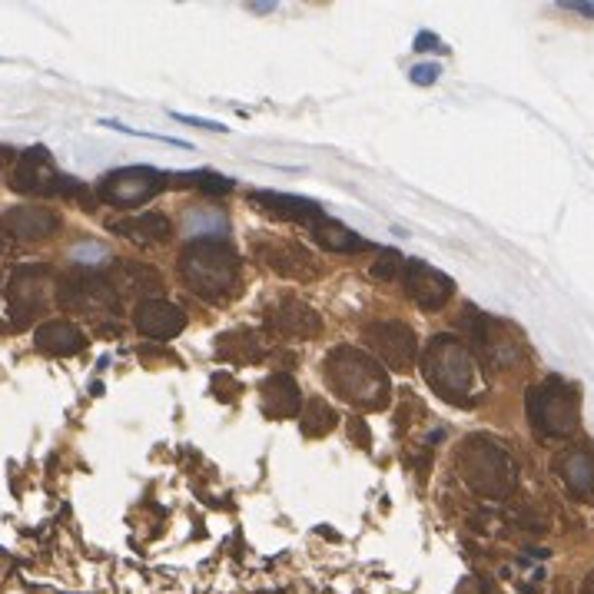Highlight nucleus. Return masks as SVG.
<instances>
[{"instance_id": "32", "label": "nucleus", "mask_w": 594, "mask_h": 594, "mask_svg": "<svg viewBox=\"0 0 594 594\" xmlns=\"http://www.w3.org/2000/svg\"><path fill=\"white\" fill-rule=\"evenodd\" d=\"M176 120H183V123H193V127H203V130H213V133H220L226 130L223 123H213V120H196V117H186V113H173Z\"/></svg>"}, {"instance_id": "14", "label": "nucleus", "mask_w": 594, "mask_h": 594, "mask_svg": "<svg viewBox=\"0 0 594 594\" xmlns=\"http://www.w3.org/2000/svg\"><path fill=\"white\" fill-rule=\"evenodd\" d=\"M465 332L472 336V342L482 349V356L492 362V366H508L515 359V339H508L502 332V322L478 316V312H468L465 316Z\"/></svg>"}, {"instance_id": "16", "label": "nucleus", "mask_w": 594, "mask_h": 594, "mask_svg": "<svg viewBox=\"0 0 594 594\" xmlns=\"http://www.w3.org/2000/svg\"><path fill=\"white\" fill-rule=\"evenodd\" d=\"M259 405L269 419H293L302 409V395L293 375L286 372H273L269 379L259 385Z\"/></svg>"}, {"instance_id": "15", "label": "nucleus", "mask_w": 594, "mask_h": 594, "mask_svg": "<svg viewBox=\"0 0 594 594\" xmlns=\"http://www.w3.org/2000/svg\"><path fill=\"white\" fill-rule=\"evenodd\" d=\"M133 326L150 339H173L186 329V316L166 299H140L133 312Z\"/></svg>"}, {"instance_id": "24", "label": "nucleus", "mask_w": 594, "mask_h": 594, "mask_svg": "<svg viewBox=\"0 0 594 594\" xmlns=\"http://www.w3.org/2000/svg\"><path fill=\"white\" fill-rule=\"evenodd\" d=\"M216 352H220L226 362H239V366H246V362H259L266 356L263 339L253 336V332H226V336H220Z\"/></svg>"}, {"instance_id": "19", "label": "nucleus", "mask_w": 594, "mask_h": 594, "mask_svg": "<svg viewBox=\"0 0 594 594\" xmlns=\"http://www.w3.org/2000/svg\"><path fill=\"white\" fill-rule=\"evenodd\" d=\"M4 223L17 239H44L60 226V216L50 206H14Z\"/></svg>"}, {"instance_id": "25", "label": "nucleus", "mask_w": 594, "mask_h": 594, "mask_svg": "<svg viewBox=\"0 0 594 594\" xmlns=\"http://www.w3.org/2000/svg\"><path fill=\"white\" fill-rule=\"evenodd\" d=\"M336 422H339L336 409H332L326 399H319V395H312V399L302 405L299 429L306 439H322V435H329L332 429H336Z\"/></svg>"}, {"instance_id": "10", "label": "nucleus", "mask_w": 594, "mask_h": 594, "mask_svg": "<svg viewBox=\"0 0 594 594\" xmlns=\"http://www.w3.org/2000/svg\"><path fill=\"white\" fill-rule=\"evenodd\" d=\"M402 289L415 306L425 312L442 309L455 293V283L445 273H439L429 263H419V259H405V273H402Z\"/></svg>"}, {"instance_id": "12", "label": "nucleus", "mask_w": 594, "mask_h": 594, "mask_svg": "<svg viewBox=\"0 0 594 594\" xmlns=\"http://www.w3.org/2000/svg\"><path fill=\"white\" fill-rule=\"evenodd\" d=\"M249 203L259 206L263 213H273L276 220L296 223L306 233H312L322 220H329L326 210L319 203L306 200V196H289V193H273V190H253L249 193Z\"/></svg>"}, {"instance_id": "13", "label": "nucleus", "mask_w": 594, "mask_h": 594, "mask_svg": "<svg viewBox=\"0 0 594 594\" xmlns=\"http://www.w3.org/2000/svg\"><path fill=\"white\" fill-rule=\"evenodd\" d=\"M50 269L47 266H20L10 276V312H14V329H24L34 312L44 306Z\"/></svg>"}, {"instance_id": "6", "label": "nucleus", "mask_w": 594, "mask_h": 594, "mask_svg": "<svg viewBox=\"0 0 594 594\" xmlns=\"http://www.w3.org/2000/svg\"><path fill=\"white\" fill-rule=\"evenodd\" d=\"M10 186L24 196H80L83 186L74 176L60 173L54 156L44 147H30L20 153V160L10 173Z\"/></svg>"}, {"instance_id": "18", "label": "nucleus", "mask_w": 594, "mask_h": 594, "mask_svg": "<svg viewBox=\"0 0 594 594\" xmlns=\"http://www.w3.org/2000/svg\"><path fill=\"white\" fill-rule=\"evenodd\" d=\"M555 472L575 498H594V458L585 448H565L555 458Z\"/></svg>"}, {"instance_id": "22", "label": "nucleus", "mask_w": 594, "mask_h": 594, "mask_svg": "<svg viewBox=\"0 0 594 594\" xmlns=\"http://www.w3.org/2000/svg\"><path fill=\"white\" fill-rule=\"evenodd\" d=\"M226 226L229 220L220 206H190L183 220V233L193 236V243H220Z\"/></svg>"}, {"instance_id": "33", "label": "nucleus", "mask_w": 594, "mask_h": 594, "mask_svg": "<svg viewBox=\"0 0 594 594\" xmlns=\"http://www.w3.org/2000/svg\"><path fill=\"white\" fill-rule=\"evenodd\" d=\"M356 435H359L362 448H366V445H369V432H366V425H362V419L352 422V439H356Z\"/></svg>"}, {"instance_id": "4", "label": "nucleus", "mask_w": 594, "mask_h": 594, "mask_svg": "<svg viewBox=\"0 0 594 594\" xmlns=\"http://www.w3.org/2000/svg\"><path fill=\"white\" fill-rule=\"evenodd\" d=\"M458 475L482 498H505L515 485V462L498 442L475 435L458 452Z\"/></svg>"}, {"instance_id": "27", "label": "nucleus", "mask_w": 594, "mask_h": 594, "mask_svg": "<svg viewBox=\"0 0 594 594\" xmlns=\"http://www.w3.org/2000/svg\"><path fill=\"white\" fill-rule=\"evenodd\" d=\"M183 180H193V186H200L206 193H226L233 190V180H226V176H216V173H190L183 176Z\"/></svg>"}, {"instance_id": "20", "label": "nucleus", "mask_w": 594, "mask_h": 594, "mask_svg": "<svg viewBox=\"0 0 594 594\" xmlns=\"http://www.w3.org/2000/svg\"><path fill=\"white\" fill-rule=\"evenodd\" d=\"M34 346L40 352H47V356H77L87 346V339H83V332L77 326H70L64 319H54V322H44L37 332H34Z\"/></svg>"}, {"instance_id": "3", "label": "nucleus", "mask_w": 594, "mask_h": 594, "mask_svg": "<svg viewBox=\"0 0 594 594\" xmlns=\"http://www.w3.org/2000/svg\"><path fill=\"white\" fill-rule=\"evenodd\" d=\"M180 276L206 302H229L239 293V259L226 243H190L180 256Z\"/></svg>"}, {"instance_id": "9", "label": "nucleus", "mask_w": 594, "mask_h": 594, "mask_svg": "<svg viewBox=\"0 0 594 594\" xmlns=\"http://www.w3.org/2000/svg\"><path fill=\"white\" fill-rule=\"evenodd\" d=\"M253 253H256V259H263V266L273 269L276 276H286V279H312V276H319L316 256H312L302 243H293V239H279V236L256 239Z\"/></svg>"}, {"instance_id": "1", "label": "nucleus", "mask_w": 594, "mask_h": 594, "mask_svg": "<svg viewBox=\"0 0 594 594\" xmlns=\"http://www.w3.org/2000/svg\"><path fill=\"white\" fill-rule=\"evenodd\" d=\"M326 382L342 402H349L352 409H362V412L382 409V405H389V395H392L389 375L382 372V362L356 346H336L329 352Z\"/></svg>"}, {"instance_id": "8", "label": "nucleus", "mask_w": 594, "mask_h": 594, "mask_svg": "<svg viewBox=\"0 0 594 594\" xmlns=\"http://www.w3.org/2000/svg\"><path fill=\"white\" fill-rule=\"evenodd\" d=\"M366 342L375 352V359L385 362L392 372H409L419 359V339H415L412 326L399 319H382L366 326Z\"/></svg>"}, {"instance_id": "7", "label": "nucleus", "mask_w": 594, "mask_h": 594, "mask_svg": "<svg viewBox=\"0 0 594 594\" xmlns=\"http://www.w3.org/2000/svg\"><path fill=\"white\" fill-rule=\"evenodd\" d=\"M166 180H170V176L156 173L153 166H123V170H113L103 176L97 186V196L103 203L117 206V210H130V206H143V203H150L156 193H163Z\"/></svg>"}, {"instance_id": "34", "label": "nucleus", "mask_w": 594, "mask_h": 594, "mask_svg": "<svg viewBox=\"0 0 594 594\" xmlns=\"http://www.w3.org/2000/svg\"><path fill=\"white\" fill-rule=\"evenodd\" d=\"M568 10H578V14H588V17H594V4H565Z\"/></svg>"}, {"instance_id": "28", "label": "nucleus", "mask_w": 594, "mask_h": 594, "mask_svg": "<svg viewBox=\"0 0 594 594\" xmlns=\"http://www.w3.org/2000/svg\"><path fill=\"white\" fill-rule=\"evenodd\" d=\"M93 256L110 259L107 246H100V243H80V246L70 249V259H74L77 266H97V259H93Z\"/></svg>"}, {"instance_id": "2", "label": "nucleus", "mask_w": 594, "mask_h": 594, "mask_svg": "<svg viewBox=\"0 0 594 594\" xmlns=\"http://www.w3.org/2000/svg\"><path fill=\"white\" fill-rule=\"evenodd\" d=\"M422 375L452 405H472L478 389V366L465 342L455 336H432L422 352Z\"/></svg>"}, {"instance_id": "11", "label": "nucleus", "mask_w": 594, "mask_h": 594, "mask_svg": "<svg viewBox=\"0 0 594 594\" xmlns=\"http://www.w3.org/2000/svg\"><path fill=\"white\" fill-rule=\"evenodd\" d=\"M60 302L70 312L90 316V312H113L117 309V293L110 289L107 279L87 276V273H70L60 283Z\"/></svg>"}, {"instance_id": "23", "label": "nucleus", "mask_w": 594, "mask_h": 594, "mask_svg": "<svg viewBox=\"0 0 594 594\" xmlns=\"http://www.w3.org/2000/svg\"><path fill=\"white\" fill-rule=\"evenodd\" d=\"M309 236L316 239L322 249H329V253H362V249H372L369 239L356 236L352 229H346L342 223L332 220V216H329V220H322Z\"/></svg>"}, {"instance_id": "35", "label": "nucleus", "mask_w": 594, "mask_h": 594, "mask_svg": "<svg viewBox=\"0 0 594 594\" xmlns=\"http://www.w3.org/2000/svg\"><path fill=\"white\" fill-rule=\"evenodd\" d=\"M585 594H594V575L588 578V588H585Z\"/></svg>"}, {"instance_id": "31", "label": "nucleus", "mask_w": 594, "mask_h": 594, "mask_svg": "<svg viewBox=\"0 0 594 594\" xmlns=\"http://www.w3.org/2000/svg\"><path fill=\"white\" fill-rule=\"evenodd\" d=\"M412 50H422V54H425V50H442V47H439V37L429 34V30H422V34L415 37V47Z\"/></svg>"}, {"instance_id": "17", "label": "nucleus", "mask_w": 594, "mask_h": 594, "mask_svg": "<svg viewBox=\"0 0 594 594\" xmlns=\"http://www.w3.org/2000/svg\"><path fill=\"white\" fill-rule=\"evenodd\" d=\"M273 326L289 339H316L322 332L319 312L299 299H279L273 306Z\"/></svg>"}, {"instance_id": "29", "label": "nucleus", "mask_w": 594, "mask_h": 594, "mask_svg": "<svg viewBox=\"0 0 594 594\" xmlns=\"http://www.w3.org/2000/svg\"><path fill=\"white\" fill-rule=\"evenodd\" d=\"M103 127H110V130H117V133H130V137H147V140L170 143V147H183V150H190V143H186V140H176V137H160V133H140V130L127 127V123H120V120H103Z\"/></svg>"}, {"instance_id": "26", "label": "nucleus", "mask_w": 594, "mask_h": 594, "mask_svg": "<svg viewBox=\"0 0 594 594\" xmlns=\"http://www.w3.org/2000/svg\"><path fill=\"white\" fill-rule=\"evenodd\" d=\"M402 273H405L402 253H395V249H382L379 263L372 266V276L382 279V283H395V279H402Z\"/></svg>"}, {"instance_id": "5", "label": "nucleus", "mask_w": 594, "mask_h": 594, "mask_svg": "<svg viewBox=\"0 0 594 594\" xmlns=\"http://www.w3.org/2000/svg\"><path fill=\"white\" fill-rule=\"evenodd\" d=\"M581 395L578 385L565 382L561 375H551L528 392V419L538 435L545 439H565L578 429Z\"/></svg>"}, {"instance_id": "36", "label": "nucleus", "mask_w": 594, "mask_h": 594, "mask_svg": "<svg viewBox=\"0 0 594 594\" xmlns=\"http://www.w3.org/2000/svg\"><path fill=\"white\" fill-rule=\"evenodd\" d=\"M0 253H4V233H0Z\"/></svg>"}, {"instance_id": "30", "label": "nucleus", "mask_w": 594, "mask_h": 594, "mask_svg": "<svg viewBox=\"0 0 594 594\" xmlns=\"http://www.w3.org/2000/svg\"><path fill=\"white\" fill-rule=\"evenodd\" d=\"M439 64H415L412 70H409V80L412 83H419V87H432L435 80H439Z\"/></svg>"}, {"instance_id": "21", "label": "nucleus", "mask_w": 594, "mask_h": 594, "mask_svg": "<svg viewBox=\"0 0 594 594\" xmlns=\"http://www.w3.org/2000/svg\"><path fill=\"white\" fill-rule=\"evenodd\" d=\"M110 229L113 233L133 239V243H140V246L166 243L173 233V226L163 213H137V216H127V220H113Z\"/></svg>"}]
</instances>
